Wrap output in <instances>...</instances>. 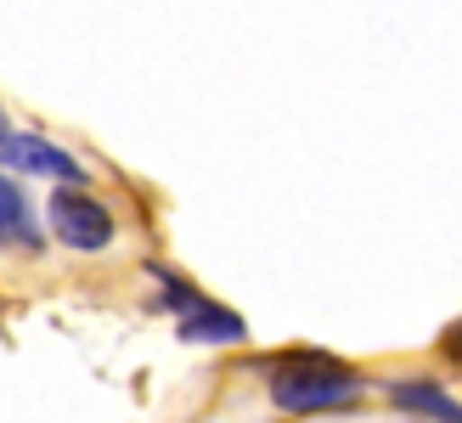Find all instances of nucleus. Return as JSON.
I'll return each instance as SVG.
<instances>
[{
    "label": "nucleus",
    "mask_w": 462,
    "mask_h": 423,
    "mask_svg": "<svg viewBox=\"0 0 462 423\" xmlns=\"http://www.w3.org/2000/svg\"><path fill=\"white\" fill-rule=\"evenodd\" d=\"M175 334H180V344H243L248 327H243V316L220 311V305H198V311L175 316Z\"/></svg>",
    "instance_id": "obj_6"
},
{
    "label": "nucleus",
    "mask_w": 462,
    "mask_h": 423,
    "mask_svg": "<svg viewBox=\"0 0 462 423\" xmlns=\"http://www.w3.org/2000/svg\"><path fill=\"white\" fill-rule=\"evenodd\" d=\"M446 356L462 362V327H451V334H446Z\"/></svg>",
    "instance_id": "obj_8"
},
{
    "label": "nucleus",
    "mask_w": 462,
    "mask_h": 423,
    "mask_svg": "<svg viewBox=\"0 0 462 423\" xmlns=\"http://www.w3.org/2000/svg\"><path fill=\"white\" fill-rule=\"evenodd\" d=\"M383 395H389V407H401L423 423H462V401L434 379H389Z\"/></svg>",
    "instance_id": "obj_4"
},
{
    "label": "nucleus",
    "mask_w": 462,
    "mask_h": 423,
    "mask_svg": "<svg viewBox=\"0 0 462 423\" xmlns=\"http://www.w3.org/2000/svg\"><path fill=\"white\" fill-rule=\"evenodd\" d=\"M45 221H51V238L79 249V254H97L113 243V209L97 193H79V181H62L51 203H45Z\"/></svg>",
    "instance_id": "obj_2"
},
{
    "label": "nucleus",
    "mask_w": 462,
    "mask_h": 423,
    "mask_svg": "<svg viewBox=\"0 0 462 423\" xmlns=\"http://www.w3.org/2000/svg\"><path fill=\"white\" fill-rule=\"evenodd\" d=\"M361 401V379L328 356H288L271 367V407L276 412H338Z\"/></svg>",
    "instance_id": "obj_1"
},
{
    "label": "nucleus",
    "mask_w": 462,
    "mask_h": 423,
    "mask_svg": "<svg viewBox=\"0 0 462 423\" xmlns=\"http://www.w3.org/2000/svg\"><path fill=\"white\" fill-rule=\"evenodd\" d=\"M0 164L6 170H23V175H51V181H85V164L57 147L45 136H23V130H6L0 136Z\"/></svg>",
    "instance_id": "obj_3"
},
{
    "label": "nucleus",
    "mask_w": 462,
    "mask_h": 423,
    "mask_svg": "<svg viewBox=\"0 0 462 423\" xmlns=\"http://www.w3.org/2000/svg\"><path fill=\"white\" fill-rule=\"evenodd\" d=\"M158 282H164V311H175V316H187V311H198V305H209V299H203V288H192V282H180V277H170V271H158Z\"/></svg>",
    "instance_id": "obj_7"
},
{
    "label": "nucleus",
    "mask_w": 462,
    "mask_h": 423,
    "mask_svg": "<svg viewBox=\"0 0 462 423\" xmlns=\"http://www.w3.org/2000/svg\"><path fill=\"white\" fill-rule=\"evenodd\" d=\"M12 130V119H6V108H0V136H6Z\"/></svg>",
    "instance_id": "obj_9"
},
{
    "label": "nucleus",
    "mask_w": 462,
    "mask_h": 423,
    "mask_svg": "<svg viewBox=\"0 0 462 423\" xmlns=\"http://www.w3.org/2000/svg\"><path fill=\"white\" fill-rule=\"evenodd\" d=\"M0 249H23V254H34L40 249V226H34V203L29 193L0 170Z\"/></svg>",
    "instance_id": "obj_5"
}]
</instances>
